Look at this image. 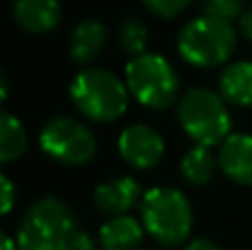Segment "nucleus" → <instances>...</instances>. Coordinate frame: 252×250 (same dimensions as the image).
I'll return each instance as SVG.
<instances>
[{"mask_svg":"<svg viewBox=\"0 0 252 250\" xmlns=\"http://www.w3.org/2000/svg\"><path fill=\"white\" fill-rule=\"evenodd\" d=\"M206 16L219 18V20H235L244 16V0H204Z\"/></svg>","mask_w":252,"mask_h":250,"instance_id":"nucleus-18","label":"nucleus"},{"mask_svg":"<svg viewBox=\"0 0 252 250\" xmlns=\"http://www.w3.org/2000/svg\"><path fill=\"white\" fill-rule=\"evenodd\" d=\"M146 4L148 11L157 13L161 18H173L177 13H182L184 9L190 4V0H142Z\"/></svg>","mask_w":252,"mask_h":250,"instance_id":"nucleus-19","label":"nucleus"},{"mask_svg":"<svg viewBox=\"0 0 252 250\" xmlns=\"http://www.w3.org/2000/svg\"><path fill=\"white\" fill-rule=\"evenodd\" d=\"M78 226L71 211L56 197L31 204L18 228L20 250H75Z\"/></svg>","mask_w":252,"mask_h":250,"instance_id":"nucleus-1","label":"nucleus"},{"mask_svg":"<svg viewBox=\"0 0 252 250\" xmlns=\"http://www.w3.org/2000/svg\"><path fill=\"white\" fill-rule=\"evenodd\" d=\"M239 22H241V31H244V35L252 42V7L239 18Z\"/></svg>","mask_w":252,"mask_h":250,"instance_id":"nucleus-21","label":"nucleus"},{"mask_svg":"<svg viewBox=\"0 0 252 250\" xmlns=\"http://www.w3.org/2000/svg\"><path fill=\"white\" fill-rule=\"evenodd\" d=\"M2 182V215H9L13 208V184L7 175H0Z\"/></svg>","mask_w":252,"mask_h":250,"instance_id":"nucleus-20","label":"nucleus"},{"mask_svg":"<svg viewBox=\"0 0 252 250\" xmlns=\"http://www.w3.org/2000/svg\"><path fill=\"white\" fill-rule=\"evenodd\" d=\"M142 197V188L133 177H115L100 184L93 193V202L102 213L111 217L126 215Z\"/></svg>","mask_w":252,"mask_h":250,"instance_id":"nucleus-10","label":"nucleus"},{"mask_svg":"<svg viewBox=\"0 0 252 250\" xmlns=\"http://www.w3.org/2000/svg\"><path fill=\"white\" fill-rule=\"evenodd\" d=\"M106 42V27L100 20H84L75 27L71 40V58L80 64L95 60Z\"/></svg>","mask_w":252,"mask_h":250,"instance_id":"nucleus-14","label":"nucleus"},{"mask_svg":"<svg viewBox=\"0 0 252 250\" xmlns=\"http://www.w3.org/2000/svg\"><path fill=\"white\" fill-rule=\"evenodd\" d=\"M40 146L58 164L82 166L95 155V137L82 122L73 118H53L40 131Z\"/></svg>","mask_w":252,"mask_h":250,"instance_id":"nucleus-7","label":"nucleus"},{"mask_svg":"<svg viewBox=\"0 0 252 250\" xmlns=\"http://www.w3.org/2000/svg\"><path fill=\"white\" fill-rule=\"evenodd\" d=\"M217 164L223 175L241 186H252V135L235 133L221 142Z\"/></svg>","mask_w":252,"mask_h":250,"instance_id":"nucleus-9","label":"nucleus"},{"mask_svg":"<svg viewBox=\"0 0 252 250\" xmlns=\"http://www.w3.org/2000/svg\"><path fill=\"white\" fill-rule=\"evenodd\" d=\"M215 173V157L208 151V146L195 144L182 159V175L188 184L204 186L210 182Z\"/></svg>","mask_w":252,"mask_h":250,"instance_id":"nucleus-16","label":"nucleus"},{"mask_svg":"<svg viewBox=\"0 0 252 250\" xmlns=\"http://www.w3.org/2000/svg\"><path fill=\"white\" fill-rule=\"evenodd\" d=\"M237 33L230 22L213 16H201L190 20L177 38L179 56L192 66L210 69L219 66L232 56Z\"/></svg>","mask_w":252,"mask_h":250,"instance_id":"nucleus-4","label":"nucleus"},{"mask_svg":"<svg viewBox=\"0 0 252 250\" xmlns=\"http://www.w3.org/2000/svg\"><path fill=\"white\" fill-rule=\"evenodd\" d=\"M126 87L139 104L148 109H168L177 97V75L166 58L157 53L130 58L126 64Z\"/></svg>","mask_w":252,"mask_h":250,"instance_id":"nucleus-6","label":"nucleus"},{"mask_svg":"<svg viewBox=\"0 0 252 250\" xmlns=\"http://www.w3.org/2000/svg\"><path fill=\"white\" fill-rule=\"evenodd\" d=\"M118 38H120V47H122L128 56L137 58V56L146 53L148 31H146V27L139 20H135V18H128V20H124L122 25H120Z\"/></svg>","mask_w":252,"mask_h":250,"instance_id":"nucleus-17","label":"nucleus"},{"mask_svg":"<svg viewBox=\"0 0 252 250\" xmlns=\"http://www.w3.org/2000/svg\"><path fill=\"white\" fill-rule=\"evenodd\" d=\"M184 250H219L215 246L213 242H208V239H195V242H190Z\"/></svg>","mask_w":252,"mask_h":250,"instance_id":"nucleus-22","label":"nucleus"},{"mask_svg":"<svg viewBox=\"0 0 252 250\" xmlns=\"http://www.w3.org/2000/svg\"><path fill=\"white\" fill-rule=\"evenodd\" d=\"M27 131L18 118L9 113L0 115V162L11 164L25 153Z\"/></svg>","mask_w":252,"mask_h":250,"instance_id":"nucleus-15","label":"nucleus"},{"mask_svg":"<svg viewBox=\"0 0 252 250\" xmlns=\"http://www.w3.org/2000/svg\"><path fill=\"white\" fill-rule=\"evenodd\" d=\"M118 149L128 166L137 168V171H148L161 162L166 146L155 128L146 126V124H133L122 131Z\"/></svg>","mask_w":252,"mask_h":250,"instance_id":"nucleus-8","label":"nucleus"},{"mask_svg":"<svg viewBox=\"0 0 252 250\" xmlns=\"http://www.w3.org/2000/svg\"><path fill=\"white\" fill-rule=\"evenodd\" d=\"M221 95L237 106H252V62H232L219 78Z\"/></svg>","mask_w":252,"mask_h":250,"instance_id":"nucleus-13","label":"nucleus"},{"mask_svg":"<svg viewBox=\"0 0 252 250\" xmlns=\"http://www.w3.org/2000/svg\"><path fill=\"white\" fill-rule=\"evenodd\" d=\"M0 242H2V244H0V250H16V246H18V244H13V239L9 237L7 233H2Z\"/></svg>","mask_w":252,"mask_h":250,"instance_id":"nucleus-23","label":"nucleus"},{"mask_svg":"<svg viewBox=\"0 0 252 250\" xmlns=\"http://www.w3.org/2000/svg\"><path fill=\"white\" fill-rule=\"evenodd\" d=\"M142 237V224L130 215L111 217L100 228V244L104 250H137Z\"/></svg>","mask_w":252,"mask_h":250,"instance_id":"nucleus-12","label":"nucleus"},{"mask_svg":"<svg viewBox=\"0 0 252 250\" xmlns=\"http://www.w3.org/2000/svg\"><path fill=\"white\" fill-rule=\"evenodd\" d=\"M13 18L29 33H47L58 27L62 9L58 0H16Z\"/></svg>","mask_w":252,"mask_h":250,"instance_id":"nucleus-11","label":"nucleus"},{"mask_svg":"<svg viewBox=\"0 0 252 250\" xmlns=\"http://www.w3.org/2000/svg\"><path fill=\"white\" fill-rule=\"evenodd\" d=\"M144 230L166 248L179 246L192 228V208L186 195L175 188H151L142 199Z\"/></svg>","mask_w":252,"mask_h":250,"instance_id":"nucleus-2","label":"nucleus"},{"mask_svg":"<svg viewBox=\"0 0 252 250\" xmlns=\"http://www.w3.org/2000/svg\"><path fill=\"white\" fill-rule=\"evenodd\" d=\"M124 82L104 69L80 71L71 82V100L84 118L93 122H113L128 106Z\"/></svg>","mask_w":252,"mask_h":250,"instance_id":"nucleus-3","label":"nucleus"},{"mask_svg":"<svg viewBox=\"0 0 252 250\" xmlns=\"http://www.w3.org/2000/svg\"><path fill=\"white\" fill-rule=\"evenodd\" d=\"M177 113L186 135L201 146L219 144L230 133V113L226 102L210 89L195 87L186 91Z\"/></svg>","mask_w":252,"mask_h":250,"instance_id":"nucleus-5","label":"nucleus"}]
</instances>
